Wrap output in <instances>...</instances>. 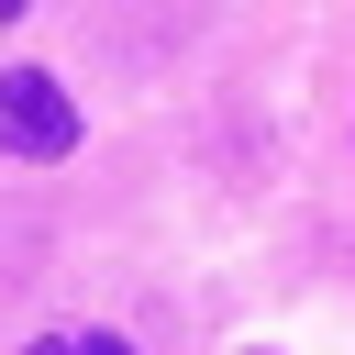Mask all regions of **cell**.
<instances>
[{
  "label": "cell",
  "instance_id": "1",
  "mask_svg": "<svg viewBox=\"0 0 355 355\" xmlns=\"http://www.w3.org/2000/svg\"><path fill=\"white\" fill-rule=\"evenodd\" d=\"M0 155H22V166L78 155V100H67L44 67H11V78H0Z\"/></svg>",
  "mask_w": 355,
  "mask_h": 355
},
{
  "label": "cell",
  "instance_id": "2",
  "mask_svg": "<svg viewBox=\"0 0 355 355\" xmlns=\"http://www.w3.org/2000/svg\"><path fill=\"white\" fill-rule=\"evenodd\" d=\"M22 355H78V333H33V344H22Z\"/></svg>",
  "mask_w": 355,
  "mask_h": 355
},
{
  "label": "cell",
  "instance_id": "3",
  "mask_svg": "<svg viewBox=\"0 0 355 355\" xmlns=\"http://www.w3.org/2000/svg\"><path fill=\"white\" fill-rule=\"evenodd\" d=\"M78 355H133V344L122 333H78Z\"/></svg>",
  "mask_w": 355,
  "mask_h": 355
},
{
  "label": "cell",
  "instance_id": "4",
  "mask_svg": "<svg viewBox=\"0 0 355 355\" xmlns=\"http://www.w3.org/2000/svg\"><path fill=\"white\" fill-rule=\"evenodd\" d=\"M11 11H33V0H0V22H11Z\"/></svg>",
  "mask_w": 355,
  "mask_h": 355
}]
</instances>
